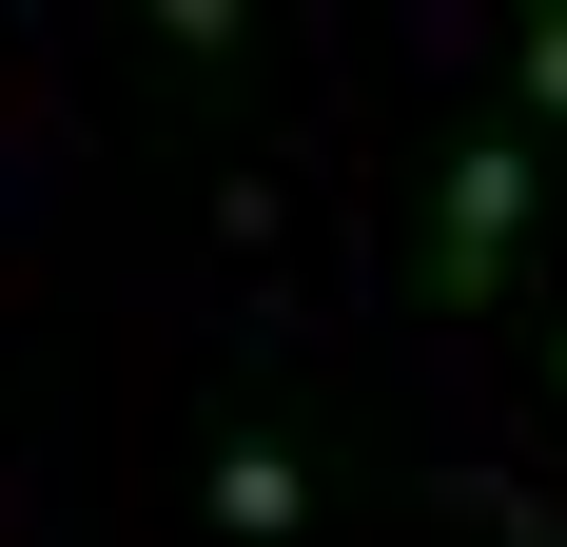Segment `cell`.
Returning a JSON list of instances; mask_svg holds the SVG:
<instances>
[{
  "instance_id": "6da1fadb",
  "label": "cell",
  "mask_w": 567,
  "mask_h": 547,
  "mask_svg": "<svg viewBox=\"0 0 567 547\" xmlns=\"http://www.w3.org/2000/svg\"><path fill=\"white\" fill-rule=\"evenodd\" d=\"M509 235H528V157L509 137H451V176H431V293H489V274H509Z\"/></svg>"
},
{
  "instance_id": "7a4b0ae2",
  "label": "cell",
  "mask_w": 567,
  "mask_h": 547,
  "mask_svg": "<svg viewBox=\"0 0 567 547\" xmlns=\"http://www.w3.org/2000/svg\"><path fill=\"white\" fill-rule=\"evenodd\" d=\"M293 508H313V469H293L275 431H235V450H216V528H235V547H275Z\"/></svg>"
},
{
  "instance_id": "3957f363",
  "label": "cell",
  "mask_w": 567,
  "mask_h": 547,
  "mask_svg": "<svg viewBox=\"0 0 567 547\" xmlns=\"http://www.w3.org/2000/svg\"><path fill=\"white\" fill-rule=\"evenodd\" d=\"M509 79H528V117H567V0H548V20L509 40Z\"/></svg>"
},
{
  "instance_id": "277c9868",
  "label": "cell",
  "mask_w": 567,
  "mask_h": 547,
  "mask_svg": "<svg viewBox=\"0 0 567 547\" xmlns=\"http://www.w3.org/2000/svg\"><path fill=\"white\" fill-rule=\"evenodd\" d=\"M509 547H567V528H548V508H509Z\"/></svg>"
},
{
  "instance_id": "5b68a950",
  "label": "cell",
  "mask_w": 567,
  "mask_h": 547,
  "mask_svg": "<svg viewBox=\"0 0 567 547\" xmlns=\"http://www.w3.org/2000/svg\"><path fill=\"white\" fill-rule=\"evenodd\" d=\"M548 372H567V352H548Z\"/></svg>"
}]
</instances>
